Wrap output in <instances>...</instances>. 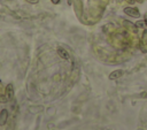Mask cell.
<instances>
[{
  "instance_id": "9",
  "label": "cell",
  "mask_w": 147,
  "mask_h": 130,
  "mask_svg": "<svg viewBox=\"0 0 147 130\" xmlns=\"http://www.w3.org/2000/svg\"><path fill=\"white\" fill-rule=\"evenodd\" d=\"M144 21H145V23H146V25H147V13L144 15Z\"/></svg>"
},
{
  "instance_id": "4",
  "label": "cell",
  "mask_w": 147,
  "mask_h": 130,
  "mask_svg": "<svg viewBox=\"0 0 147 130\" xmlns=\"http://www.w3.org/2000/svg\"><path fill=\"white\" fill-rule=\"evenodd\" d=\"M7 120H8V110L7 109H2L0 112V125H5L7 123Z\"/></svg>"
},
{
  "instance_id": "6",
  "label": "cell",
  "mask_w": 147,
  "mask_h": 130,
  "mask_svg": "<svg viewBox=\"0 0 147 130\" xmlns=\"http://www.w3.org/2000/svg\"><path fill=\"white\" fill-rule=\"evenodd\" d=\"M136 25H137V28H139V29H142V28H145L146 23H145V21H141V20H139V21H137V22H136Z\"/></svg>"
},
{
  "instance_id": "3",
  "label": "cell",
  "mask_w": 147,
  "mask_h": 130,
  "mask_svg": "<svg viewBox=\"0 0 147 130\" xmlns=\"http://www.w3.org/2000/svg\"><path fill=\"white\" fill-rule=\"evenodd\" d=\"M123 74H124V71H123L122 69H116V70H114V71H111V72L109 74V79H111V81L117 79V78L122 77Z\"/></svg>"
},
{
  "instance_id": "8",
  "label": "cell",
  "mask_w": 147,
  "mask_h": 130,
  "mask_svg": "<svg viewBox=\"0 0 147 130\" xmlns=\"http://www.w3.org/2000/svg\"><path fill=\"white\" fill-rule=\"evenodd\" d=\"M25 1H28L29 3H32V5H36L39 2V0H25Z\"/></svg>"
},
{
  "instance_id": "11",
  "label": "cell",
  "mask_w": 147,
  "mask_h": 130,
  "mask_svg": "<svg viewBox=\"0 0 147 130\" xmlns=\"http://www.w3.org/2000/svg\"><path fill=\"white\" fill-rule=\"evenodd\" d=\"M126 1H129V2H131V3H133V2H134V0H126Z\"/></svg>"
},
{
  "instance_id": "1",
  "label": "cell",
  "mask_w": 147,
  "mask_h": 130,
  "mask_svg": "<svg viewBox=\"0 0 147 130\" xmlns=\"http://www.w3.org/2000/svg\"><path fill=\"white\" fill-rule=\"evenodd\" d=\"M124 14H126L127 16L134 17V18L140 17V13H139L138 8H136V7H125L124 8Z\"/></svg>"
},
{
  "instance_id": "5",
  "label": "cell",
  "mask_w": 147,
  "mask_h": 130,
  "mask_svg": "<svg viewBox=\"0 0 147 130\" xmlns=\"http://www.w3.org/2000/svg\"><path fill=\"white\" fill-rule=\"evenodd\" d=\"M56 52H57V55L61 58V59H64V60H69V53L63 48V47H57V49H56Z\"/></svg>"
},
{
  "instance_id": "7",
  "label": "cell",
  "mask_w": 147,
  "mask_h": 130,
  "mask_svg": "<svg viewBox=\"0 0 147 130\" xmlns=\"http://www.w3.org/2000/svg\"><path fill=\"white\" fill-rule=\"evenodd\" d=\"M142 41H144V43H147V30L144 31V35H142Z\"/></svg>"
},
{
  "instance_id": "10",
  "label": "cell",
  "mask_w": 147,
  "mask_h": 130,
  "mask_svg": "<svg viewBox=\"0 0 147 130\" xmlns=\"http://www.w3.org/2000/svg\"><path fill=\"white\" fill-rule=\"evenodd\" d=\"M52 2H53L54 5H57V3L60 2V0H52Z\"/></svg>"
},
{
  "instance_id": "2",
  "label": "cell",
  "mask_w": 147,
  "mask_h": 130,
  "mask_svg": "<svg viewBox=\"0 0 147 130\" xmlns=\"http://www.w3.org/2000/svg\"><path fill=\"white\" fill-rule=\"evenodd\" d=\"M14 86H13V84L11 83H9V84H7L6 85V89H5V95L7 97V99L8 100H13V98H14Z\"/></svg>"
}]
</instances>
